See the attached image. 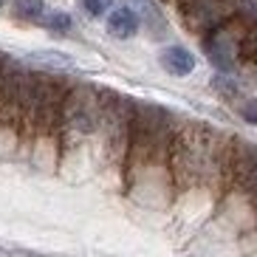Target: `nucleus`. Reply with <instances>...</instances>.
Wrapping results in <instances>:
<instances>
[{"instance_id": "nucleus-1", "label": "nucleus", "mask_w": 257, "mask_h": 257, "mask_svg": "<svg viewBox=\"0 0 257 257\" xmlns=\"http://www.w3.org/2000/svg\"><path fill=\"white\" fill-rule=\"evenodd\" d=\"M159 62L175 76H187V74H192V68H195V57H192L187 48H181V46L164 48L161 57H159Z\"/></svg>"}, {"instance_id": "nucleus-2", "label": "nucleus", "mask_w": 257, "mask_h": 257, "mask_svg": "<svg viewBox=\"0 0 257 257\" xmlns=\"http://www.w3.org/2000/svg\"><path fill=\"white\" fill-rule=\"evenodd\" d=\"M107 31H110V37H116V40L133 37V34L139 31V17H136V12H133V9H127V6L116 9L113 15L107 17Z\"/></svg>"}, {"instance_id": "nucleus-3", "label": "nucleus", "mask_w": 257, "mask_h": 257, "mask_svg": "<svg viewBox=\"0 0 257 257\" xmlns=\"http://www.w3.org/2000/svg\"><path fill=\"white\" fill-rule=\"evenodd\" d=\"M15 12H17V17L37 23L43 17V0H15Z\"/></svg>"}, {"instance_id": "nucleus-4", "label": "nucleus", "mask_w": 257, "mask_h": 257, "mask_svg": "<svg viewBox=\"0 0 257 257\" xmlns=\"http://www.w3.org/2000/svg\"><path fill=\"white\" fill-rule=\"evenodd\" d=\"M37 23L48 26V29H54V31H68L71 29V17L62 15V12H54V15H48V17H40Z\"/></svg>"}, {"instance_id": "nucleus-5", "label": "nucleus", "mask_w": 257, "mask_h": 257, "mask_svg": "<svg viewBox=\"0 0 257 257\" xmlns=\"http://www.w3.org/2000/svg\"><path fill=\"white\" fill-rule=\"evenodd\" d=\"M82 6H85V12H88L91 17H102L107 9L113 6V0H82Z\"/></svg>"}]
</instances>
